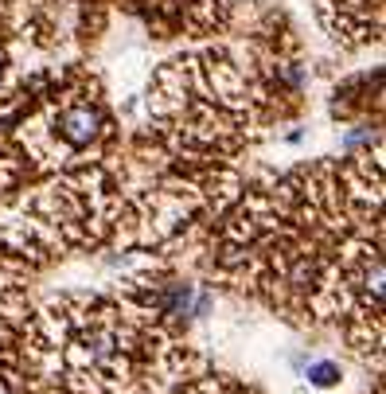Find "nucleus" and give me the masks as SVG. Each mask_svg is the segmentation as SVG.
Returning <instances> with one entry per match:
<instances>
[{
	"instance_id": "4",
	"label": "nucleus",
	"mask_w": 386,
	"mask_h": 394,
	"mask_svg": "<svg viewBox=\"0 0 386 394\" xmlns=\"http://www.w3.org/2000/svg\"><path fill=\"white\" fill-rule=\"evenodd\" d=\"M309 378L316 386H332V383H340V367H336V363H328V359H316L309 367Z\"/></svg>"
},
{
	"instance_id": "2",
	"label": "nucleus",
	"mask_w": 386,
	"mask_h": 394,
	"mask_svg": "<svg viewBox=\"0 0 386 394\" xmlns=\"http://www.w3.org/2000/svg\"><path fill=\"white\" fill-rule=\"evenodd\" d=\"M328 4L340 8V20L332 24L336 35H347V24H351V20H359L363 39H375L378 35V0H328Z\"/></svg>"
},
{
	"instance_id": "3",
	"label": "nucleus",
	"mask_w": 386,
	"mask_h": 394,
	"mask_svg": "<svg viewBox=\"0 0 386 394\" xmlns=\"http://www.w3.org/2000/svg\"><path fill=\"white\" fill-rule=\"evenodd\" d=\"M172 394H261V390H254V386L238 383V378H230V375H211V371H199V375H192L187 383H180Z\"/></svg>"
},
{
	"instance_id": "1",
	"label": "nucleus",
	"mask_w": 386,
	"mask_h": 394,
	"mask_svg": "<svg viewBox=\"0 0 386 394\" xmlns=\"http://www.w3.org/2000/svg\"><path fill=\"white\" fill-rule=\"evenodd\" d=\"M382 160L297 168L254 184L218 227L211 266L242 293L301 324L344 332L359 359L382 371Z\"/></svg>"
}]
</instances>
